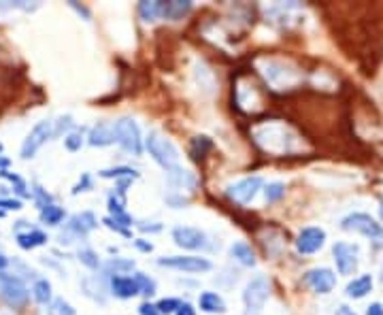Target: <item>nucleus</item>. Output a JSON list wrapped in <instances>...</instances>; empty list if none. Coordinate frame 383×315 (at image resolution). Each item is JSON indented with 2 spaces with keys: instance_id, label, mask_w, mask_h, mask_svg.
<instances>
[{
  "instance_id": "16",
  "label": "nucleus",
  "mask_w": 383,
  "mask_h": 315,
  "mask_svg": "<svg viewBox=\"0 0 383 315\" xmlns=\"http://www.w3.org/2000/svg\"><path fill=\"white\" fill-rule=\"evenodd\" d=\"M194 9L192 0H170V3H162L160 0V17L168 22H179Z\"/></svg>"
},
{
  "instance_id": "10",
  "label": "nucleus",
  "mask_w": 383,
  "mask_h": 315,
  "mask_svg": "<svg viewBox=\"0 0 383 315\" xmlns=\"http://www.w3.org/2000/svg\"><path fill=\"white\" fill-rule=\"evenodd\" d=\"M326 243V230L320 226H307L296 236V252L302 256H311L324 248Z\"/></svg>"
},
{
  "instance_id": "38",
  "label": "nucleus",
  "mask_w": 383,
  "mask_h": 315,
  "mask_svg": "<svg viewBox=\"0 0 383 315\" xmlns=\"http://www.w3.org/2000/svg\"><path fill=\"white\" fill-rule=\"evenodd\" d=\"M68 7L75 9L79 15H83V19H85V22H90V19H92V11H90L85 5H79V3H75V0H71V3H68Z\"/></svg>"
},
{
  "instance_id": "41",
  "label": "nucleus",
  "mask_w": 383,
  "mask_h": 315,
  "mask_svg": "<svg viewBox=\"0 0 383 315\" xmlns=\"http://www.w3.org/2000/svg\"><path fill=\"white\" fill-rule=\"evenodd\" d=\"M175 315H196V309H194V305H190V302H181L179 309L175 311Z\"/></svg>"
},
{
  "instance_id": "44",
  "label": "nucleus",
  "mask_w": 383,
  "mask_h": 315,
  "mask_svg": "<svg viewBox=\"0 0 383 315\" xmlns=\"http://www.w3.org/2000/svg\"><path fill=\"white\" fill-rule=\"evenodd\" d=\"M334 315H356V313H354V311H352L350 307H345V305H341V307H339V309L334 311Z\"/></svg>"
},
{
  "instance_id": "39",
  "label": "nucleus",
  "mask_w": 383,
  "mask_h": 315,
  "mask_svg": "<svg viewBox=\"0 0 383 315\" xmlns=\"http://www.w3.org/2000/svg\"><path fill=\"white\" fill-rule=\"evenodd\" d=\"M134 248H136L138 252H143V254L154 252V245H152L149 241H145V239H136V241H134Z\"/></svg>"
},
{
  "instance_id": "46",
  "label": "nucleus",
  "mask_w": 383,
  "mask_h": 315,
  "mask_svg": "<svg viewBox=\"0 0 383 315\" xmlns=\"http://www.w3.org/2000/svg\"><path fill=\"white\" fill-rule=\"evenodd\" d=\"M7 266H9V260H7V256L0 254V270H5Z\"/></svg>"
},
{
  "instance_id": "22",
  "label": "nucleus",
  "mask_w": 383,
  "mask_h": 315,
  "mask_svg": "<svg viewBox=\"0 0 383 315\" xmlns=\"http://www.w3.org/2000/svg\"><path fill=\"white\" fill-rule=\"evenodd\" d=\"M98 177L102 179H136L138 172L130 166H113V168H102L98 170Z\"/></svg>"
},
{
  "instance_id": "28",
  "label": "nucleus",
  "mask_w": 383,
  "mask_h": 315,
  "mask_svg": "<svg viewBox=\"0 0 383 315\" xmlns=\"http://www.w3.org/2000/svg\"><path fill=\"white\" fill-rule=\"evenodd\" d=\"M64 147L66 152H79L83 147V130H71L66 136H64Z\"/></svg>"
},
{
  "instance_id": "21",
  "label": "nucleus",
  "mask_w": 383,
  "mask_h": 315,
  "mask_svg": "<svg viewBox=\"0 0 383 315\" xmlns=\"http://www.w3.org/2000/svg\"><path fill=\"white\" fill-rule=\"evenodd\" d=\"M32 298L37 300L39 305H49L54 300L49 279L41 277V279H37V282H34V286H32Z\"/></svg>"
},
{
  "instance_id": "25",
  "label": "nucleus",
  "mask_w": 383,
  "mask_h": 315,
  "mask_svg": "<svg viewBox=\"0 0 383 315\" xmlns=\"http://www.w3.org/2000/svg\"><path fill=\"white\" fill-rule=\"evenodd\" d=\"M213 147V141L209 136H194L192 138V143H190V154H192V158L194 160H200V158H204V154Z\"/></svg>"
},
{
  "instance_id": "48",
  "label": "nucleus",
  "mask_w": 383,
  "mask_h": 315,
  "mask_svg": "<svg viewBox=\"0 0 383 315\" xmlns=\"http://www.w3.org/2000/svg\"><path fill=\"white\" fill-rule=\"evenodd\" d=\"M381 213H383V202H381Z\"/></svg>"
},
{
  "instance_id": "35",
  "label": "nucleus",
  "mask_w": 383,
  "mask_h": 315,
  "mask_svg": "<svg viewBox=\"0 0 383 315\" xmlns=\"http://www.w3.org/2000/svg\"><path fill=\"white\" fill-rule=\"evenodd\" d=\"M88 190H92V177L88 172H83L81 175V179H79V184L73 188V194H79V192H88Z\"/></svg>"
},
{
  "instance_id": "34",
  "label": "nucleus",
  "mask_w": 383,
  "mask_h": 315,
  "mask_svg": "<svg viewBox=\"0 0 383 315\" xmlns=\"http://www.w3.org/2000/svg\"><path fill=\"white\" fill-rule=\"evenodd\" d=\"M32 194H34V200H37L39 209H43V207H47V204L54 202V198H51V196L47 194V190H43L41 186H34V188H32Z\"/></svg>"
},
{
  "instance_id": "1",
  "label": "nucleus",
  "mask_w": 383,
  "mask_h": 315,
  "mask_svg": "<svg viewBox=\"0 0 383 315\" xmlns=\"http://www.w3.org/2000/svg\"><path fill=\"white\" fill-rule=\"evenodd\" d=\"M143 147L149 152L152 160L166 172V177L172 172L181 170V158H179V150L177 145L170 141L168 136H164L160 130H152L147 134V138L143 141Z\"/></svg>"
},
{
  "instance_id": "14",
  "label": "nucleus",
  "mask_w": 383,
  "mask_h": 315,
  "mask_svg": "<svg viewBox=\"0 0 383 315\" xmlns=\"http://www.w3.org/2000/svg\"><path fill=\"white\" fill-rule=\"evenodd\" d=\"M109 288H111V294L122 298V300H128V298H134L136 294H141L138 292L134 277H128V275H111Z\"/></svg>"
},
{
  "instance_id": "12",
  "label": "nucleus",
  "mask_w": 383,
  "mask_h": 315,
  "mask_svg": "<svg viewBox=\"0 0 383 315\" xmlns=\"http://www.w3.org/2000/svg\"><path fill=\"white\" fill-rule=\"evenodd\" d=\"M302 279L316 294H330L336 286V275L330 268H324V266L307 270Z\"/></svg>"
},
{
  "instance_id": "47",
  "label": "nucleus",
  "mask_w": 383,
  "mask_h": 315,
  "mask_svg": "<svg viewBox=\"0 0 383 315\" xmlns=\"http://www.w3.org/2000/svg\"><path fill=\"white\" fill-rule=\"evenodd\" d=\"M3 150H5V147H3V143H0V156H3Z\"/></svg>"
},
{
  "instance_id": "9",
  "label": "nucleus",
  "mask_w": 383,
  "mask_h": 315,
  "mask_svg": "<svg viewBox=\"0 0 383 315\" xmlns=\"http://www.w3.org/2000/svg\"><path fill=\"white\" fill-rule=\"evenodd\" d=\"M332 256H334V264H336V270L341 275H354L358 270V248L352 243H345V241H339L334 243L332 248Z\"/></svg>"
},
{
  "instance_id": "3",
  "label": "nucleus",
  "mask_w": 383,
  "mask_h": 315,
  "mask_svg": "<svg viewBox=\"0 0 383 315\" xmlns=\"http://www.w3.org/2000/svg\"><path fill=\"white\" fill-rule=\"evenodd\" d=\"M270 296V284L266 275H256L252 282L243 290V305H245V313L243 315H260L266 300Z\"/></svg>"
},
{
  "instance_id": "6",
  "label": "nucleus",
  "mask_w": 383,
  "mask_h": 315,
  "mask_svg": "<svg viewBox=\"0 0 383 315\" xmlns=\"http://www.w3.org/2000/svg\"><path fill=\"white\" fill-rule=\"evenodd\" d=\"M0 298L13 309H22L28 302V288L19 277L0 270Z\"/></svg>"
},
{
  "instance_id": "37",
  "label": "nucleus",
  "mask_w": 383,
  "mask_h": 315,
  "mask_svg": "<svg viewBox=\"0 0 383 315\" xmlns=\"http://www.w3.org/2000/svg\"><path fill=\"white\" fill-rule=\"evenodd\" d=\"M102 224L107 226L109 230H113V232H117V234H122V236H128V239H130V230H128V228H122V226H120V224H115L111 218H104V220H102Z\"/></svg>"
},
{
  "instance_id": "33",
  "label": "nucleus",
  "mask_w": 383,
  "mask_h": 315,
  "mask_svg": "<svg viewBox=\"0 0 383 315\" xmlns=\"http://www.w3.org/2000/svg\"><path fill=\"white\" fill-rule=\"evenodd\" d=\"M71 128H73V118L62 115L58 122H54V136H60L62 132H71Z\"/></svg>"
},
{
  "instance_id": "7",
  "label": "nucleus",
  "mask_w": 383,
  "mask_h": 315,
  "mask_svg": "<svg viewBox=\"0 0 383 315\" xmlns=\"http://www.w3.org/2000/svg\"><path fill=\"white\" fill-rule=\"evenodd\" d=\"M262 186H264V181H262L260 175H252V177H245V179H241V181L228 186L226 188V196L230 200H234L236 204H250L258 196Z\"/></svg>"
},
{
  "instance_id": "5",
  "label": "nucleus",
  "mask_w": 383,
  "mask_h": 315,
  "mask_svg": "<svg viewBox=\"0 0 383 315\" xmlns=\"http://www.w3.org/2000/svg\"><path fill=\"white\" fill-rule=\"evenodd\" d=\"M341 228L345 232H358L370 241H383V226L370 218L368 213H350L341 220Z\"/></svg>"
},
{
  "instance_id": "45",
  "label": "nucleus",
  "mask_w": 383,
  "mask_h": 315,
  "mask_svg": "<svg viewBox=\"0 0 383 315\" xmlns=\"http://www.w3.org/2000/svg\"><path fill=\"white\" fill-rule=\"evenodd\" d=\"M11 166V160L5 158V156H0V170H7Z\"/></svg>"
},
{
  "instance_id": "29",
  "label": "nucleus",
  "mask_w": 383,
  "mask_h": 315,
  "mask_svg": "<svg viewBox=\"0 0 383 315\" xmlns=\"http://www.w3.org/2000/svg\"><path fill=\"white\" fill-rule=\"evenodd\" d=\"M284 194H286V184H282V181H272V184H268V186L264 188V198H266V202H277V200H282Z\"/></svg>"
},
{
  "instance_id": "27",
  "label": "nucleus",
  "mask_w": 383,
  "mask_h": 315,
  "mask_svg": "<svg viewBox=\"0 0 383 315\" xmlns=\"http://www.w3.org/2000/svg\"><path fill=\"white\" fill-rule=\"evenodd\" d=\"M134 282H136L138 292H141V294H145V296H154L156 294V282H154L149 275H145V273H134Z\"/></svg>"
},
{
  "instance_id": "23",
  "label": "nucleus",
  "mask_w": 383,
  "mask_h": 315,
  "mask_svg": "<svg viewBox=\"0 0 383 315\" xmlns=\"http://www.w3.org/2000/svg\"><path fill=\"white\" fill-rule=\"evenodd\" d=\"M134 266H136L134 260H128V258H109L102 264L107 275H126V273L134 270Z\"/></svg>"
},
{
  "instance_id": "24",
  "label": "nucleus",
  "mask_w": 383,
  "mask_h": 315,
  "mask_svg": "<svg viewBox=\"0 0 383 315\" xmlns=\"http://www.w3.org/2000/svg\"><path fill=\"white\" fill-rule=\"evenodd\" d=\"M64 218H66V211H64L62 207L54 204V202L41 209V220H43L47 226H58V224H62Z\"/></svg>"
},
{
  "instance_id": "11",
  "label": "nucleus",
  "mask_w": 383,
  "mask_h": 315,
  "mask_svg": "<svg viewBox=\"0 0 383 315\" xmlns=\"http://www.w3.org/2000/svg\"><path fill=\"white\" fill-rule=\"evenodd\" d=\"M172 241H175L177 248L190 250V252L206 248V234L200 228H194V226H177V228H172Z\"/></svg>"
},
{
  "instance_id": "26",
  "label": "nucleus",
  "mask_w": 383,
  "mask_h": 315,
  "mask_svg": "<svg viewBox=\"0 0 383 315\" xmlns=\"http://www.w3.org/2000/svg\"><path fill=\"white\" fill-rule=\"evenodd\" d=\"M138 15H141V19L143 22H154V19H158L160 17V0H152V3H141L138 5Z\"/></svg>"
},
{
  "instance_id": "20",
  "label": "nucleus",
  "mask_w": 383,
  "mask_h": 315,
  "mask_svg": "<svg viewBox=\"0 0 383 315\" xmlns=\"http://www.w3.org/2000/svg\"><path fill=\"white\" fill-rule=\"evenodd\" d=\"M230 256L238 264H243V266H256V254L252 250V245L243 243V241H238V243L232 245V248H230Z\"/></svg>"
},
{
  "instance_id": "43",
  "label": "nucleus",
  "mask_w": 383,
  "mask_h": 315,
  "mask_svg": "<svg viewBox=\"0 0 383 315\" xmlns=\"http://www.w3.org/2000/svg\"><path fill=\"white\" fill-rule=\"evenodd\" d=\"M366 315H383V305H381V302H373V305L366 309Z\"/></svg>"
},
{
  "instance_id": "17",
  "label": "nucleus",
  "mask_w": 383,
  "mask_h": 315,
  "mask_svg": "<svg viewBox=\"0 0 383 315\" xmlns=\"http://www.w3.org/2000/svg\"><path fill=\"white\" fill-rule=\"evenodd\" d=\"M15 239H17V245H19V248L26 250V252L37 250V248H41V245L47 243V234H45L43 230H37V228H30V230H26V232H17Z\"/></svg>"
},
{
  "instance_id": "2",
  "label": "nucleus",
  "mask_w": 383,
  "mask_h": 315,
  "mask_svg": "<svg viewBox=\"0 0 383 315\" xmlns=\"http://www.w3.org/2000/svg\"><path fill=\"white\" fill-rule=\"evenodd\" d=\"M113 132H115V143L124 152H128L132 156L143 154L141 130H138V126L132 118H120L117 122H113Z\"/></svg>"
},
{
  "instance_id": "8",
  "label": "nucleus",
  "mask_w": 383,
  "mask_h": 315,
  "mask_svg": "<svg viewBox=\"0 0 383 315\" xmlns=\"http://www.w3.org/2000/svg\"><path fill=\"white\" fill-rule=\"evenodd\" d=\"M158 266H166L181 273H209L213 268L211 260L200 256H168V258L164 256V258H158Z\"/></svg>"
},
{
  "instance_id": "42",
  "label": "nucleus",
  "mask_w": 383,
  "mask_h": 315,
  "mask_svg": "<svg viewBox=\"0 0 383 315\" xmlns=\"http://www.w3.org/2000/svg\"><path fill=\"white\" fill-rule=\"evenodd\" d=\"M138 230H143V232H160V230H162V224H152V226H147V224L143 222V224H138Z\"/></svg>"
},
{
  "instance_id": "4",
  "label": "nucleus",
  "mask_w": 383,
  "mask_h": 315,
  "mask_svg": "<svg viewBox=\"0 0 383 315\" xmlns=\"http://www.w3.org/2000/svg\"><path fill=\"white\" fill-rule=\"evenodd\" d=\"M51 136H54V122L51 120H41V122L34 124V128L26 134L24 143L19 147L22 160H32Z\"/></svg>"
},
{
  "instance_id": "19",
  "label": "nucleus",
  "mask_w": 383,
  "mask_h": 315,
  "mask_svg": "<svg viewBox=\"0 0 383 315\" xmlns=\"http://www.w3.org/2000/svg\"><path fill=\"white\" fill-rule=\"evenodd\" d=\"M198 307L204 313H226V302L218 292H202L198 296Z\"/></svg>"
},
{
  "instance_id": "30",
  "label": "nucleus",
  "mask_w": 383,
  "mask_h": 315,
  "mask_svg": "<svg viewBox=\"0 0 383 315\" xmlns=\"http://www.w3.org/2000/svg\"><path fill=\"white\" fill-rule=\"evenodd\" d=\"M77 258H79V262H81L83 266H88V268H92V270L100 268V258H98V254H96L94 250H90V248L79 250V252H77Z\"/></svg>"
},
{
  "instance_id": "31",
  "label": "nucleus",
  "mask_w": 383,
  "mask_h": 315,
  "mask_svg": "<svg viewBox=\"0 0 383 315\" xmlns=\"http://www.w3.org/2000/svg\"><path fill=\"white\" fill-rule=\"evenodd\" d=\"M77 311L73 309L71 302H66L64 298H54L49 302V315H75Z\"/></svg>"
},
{
  "instance_id": "18",
  "label": "nucleus",
  "mask_w": 383,
  "mask_h": 315,
  "mask_svg": "<svg viewBox=\"0 0 383 315\" xmlns=\"http://www.w3.org/2000/svg\"><path fill=\"white\" fill-rule=\"evenodd\" d=\"M373 290V277L370 275H360V277H356L354 282H350L347 284V288H345V294L350 296V298H364L368 292Z\"/></svg>"
},
{
  "instance_id": "13",
  "label": "nucleus",
  "mask_w": 383,
  "mask_h": 315,
  "mask_svg": "<svg viewBox=\"0 0 383 315\" xmlns=\"http://www.w3.org/2000/svg\"><path fill=\"white\" fill-rule=\"evenodd\" d=\"M88 143L92 147H109L115 143V132H113V122H98L92 126L88 134Z\"/></svg>"
},
{
  "instance_id": "36",
  "label": "nucleus",
  "mask_w": 383,
  "mask_h": 315,
  "mask_svg": "<svg viewBox=\"0 0 383 315\" xmlns=\"http://www.w3.org/2000/svg\"><path fill=\"white\" fill-rule=\"evenodd\" d=\"M0 209H5V211H19V209H22V200H15V198H0Z\"/></svg>"
},
{
  "instance_id": "32",
  "label": "nucleus",
  "mask_w": 383,
  "mask_h": 315,
  "mask_svg": "<svg viewBox=\"0 0 383 315\" xmlns=\"http://www.w3.org/2000/svg\"><path fill=\"white\" fill-rule=\"evenodd\" d=\"M179 305H181L179 298H162V300L156 305V309H158L160 315H170V313H175V311L179 309Z\"/></svg>"
},
{
  "instance_id": "40",
  "label": "nucleus",
  "mask_w": 383,
  "mask_h": 315,
  "mask_svg": "<svg viewBox=\"0 0 383 315\" xmlns=\"http://www.w3.org/2000/svg\"><path fill=\"white\" fill-rule=\"evenodd\" d=\"M138 315H160L156 305H149V302H143L141 307H138Z\"/></svg>"
},
{
  "instance_id": "15",
  "label": "nucleus",
  "mask_w": 383,
  "mask_h": 315,
  "mask_svg": "<svg viewBox=\"0 0 383 315\" xmlns=\"http://www.w3.org/2000/svg\"><path fill=\"white\" fill-rule=\"evenodd\" d=\"M96 228H98V220H96V216L92 211H81V213L73 216L71 220H68V224H66V230L73 232L79 239L88 236Z\"/></svg>"
}]
</instances>
